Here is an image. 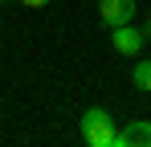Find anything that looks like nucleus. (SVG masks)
I'll use <instances>...</instances> for the list:
<instances>
[{
  "instance_id": "0eeeda50",
  "label": "nucleus",
  "mask_w": 151,
  "mask_h": 147,
  "mask_svg": "<svg viewBox=\"0 0 151 147\" xmlns=\"http://www.w3.org/2000/svg\"><path fill=\"white\" fill-rule=\"evenodd\" d=\"M147 41H151V24H147Z\"/></svg>"
},
{
  "instance_id": "f03ea898",
  "label": "nucleus",
  "mask_w": 151,
  "mask_h": 147,
  "mask_svg": "<svg viewBox=\"0 0 151 147\" xmlns=\"http://www.w3.org/2000/svg\"><path fill=\"white\" fill-rule=\"evenodd\" d=\"M110 45L119 49L123 57H139V53H143V29H131V24H114V29H110Z\"/></svg>"
},
{
  "instance_id": "20e7f679",
  "label": "nucleus",
  "mask_w": 151,
  "mask_h": 147,
  "mask_svg": "<svg viewBox=\"0 0 151 147\" xmlns=\"http://www.w3.org/2000/svg\"><path fill=\"white\" fill-rule=\"evenodd\" d=\"M119 147H151V122L139 119V122H131L127 131H119Z\"/></svg>"
},
{
  "instance_id": "6e6552de",
  "label": "nucleus",
  "mask_w": 151,
  "mask_h": 147,
  "mask_svg": "<svg viewBox=\"0 0 151 147\" xmlns=\"http://www.w3.org/2000/svg\"><path fill=\"white\" fill-rule=\"evenodd\" d=\"M0 4H4V0H0Z\"/></svg>"
},
{
  "instance_id": "39448f33",
  "label": "nucleus",
  "mask_w": 151,
  "mask_h": 147,
  "mask_svg": "<svg viewBox=\"0 0 151 147\" xmlns=\"http://www.w3.org/2000/svg\"><path fill=\"white\" fill-rule=\"evenodd\" d=\"M131 82H135L143 94H151V61H135V74H131Z\"/></svg>"
},
{
  "instance_id": "7ed1b4c3",
  "label": "nucleus",
  "mask_w": 151,
  "mask_h": 147,
  "mask_svg": "<svg viewBox=\"0 0 151 147\" xmlns=\"http://www.w3.org/2000/svg\"><path fill=\"white\" fill-rule=\"evenodd\" d=\"M98 17L110 29L114 24H131L135 21V0H98Z\"/></svg>"
},
{
  "instance_id": "423d86ee",
  "label": "nucleus",
  "mask_w": 151,
  "mask_h": 147,
  "mask_svg": "<svg viewBox=\"0 0 151 147\" xmlns=\"http://www.w3.org/2000/svg\"><path fill=\"white\" fill-rule=\"evenodd\" d=\"M21 4H25V8H45L49 0H21Z\"/></svg>"
},
{
  "instance_id": "f257e3e1",
  "label": "nucleus",
  "mask_w": 151,
  "mask_h": 147,
  "mask_svg": "<svg viewBox=\"0 0 151 147\" xmlns=\"http://www.w3.org/2000/svg\"><path fill=\"white\" fill-rule=\"evenodd\" d=\"M78 127H82V143L86 147H119L114 119H110V110H102V106H90Z\"/></svg>"
}]
</instances>
